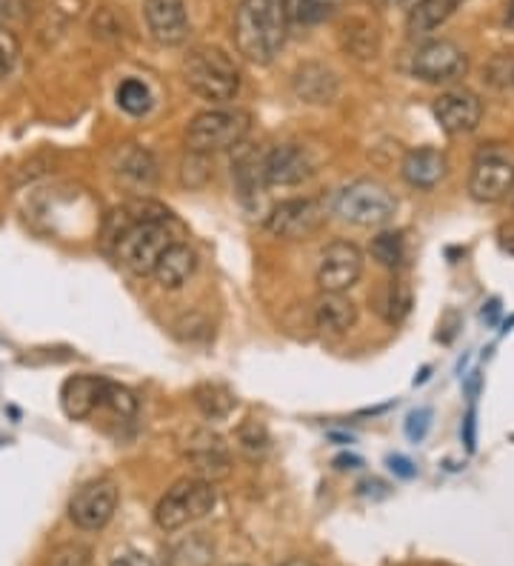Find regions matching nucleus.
I'll list each match as a JSON object with an SVG mask.
<instances>
[{
    "label": "nucleus",
    "mask_w": 514,
    "mask_h": 566,
    "mask_svg": "<svg viewBox=\"0 0 514 566\" xmlns=\"http://www.w3.org/2000/svg\"><path fill=\"white\" fill-rule=\"evenodd\" d=\"M506 27L514 32V0H508V7H506Z\"/></svg>",
    "instance_id": "ea45409f"
},
{
    "label": "nucleus",
    "mask_w": 514,
    "mask_h": 566,
    "mask_svg": "<svg viewBox=\"0 0 514 566\" xmlns=\"http://www.w3.org/2000/svg\"><path fill=\"white\" fill-rule=\"evenodd\" d=\"M112 566H169V564H158V560L149 558V555L126 549V553H120L115 560H112Z\"/></svg>",
    "instance_id": "f704fd0d"
},
{
    "label": "nucleus",
    "mask_w": 514,
    "mask_h": 566,
    "mask_svg": "<svg viewBox=\"0 0 514 566\" xmlns=\"http://www.w3.org/2000/svg\"><path fill=\"white\" fill-rule=\"evenodd\" d=\"M120 501V490L112 478H95L90 484H83L81 490L69 501V518L77 530L97 532L109 524L112 515Z\"/></svg>",
    "instance_id": "0eeeda50"
},
{
    "label": "nucleus",
    "mask_w": 514,
    "mask_h": 566,
    "mask_svg": "<svg viewBox=\"0 0 514 566\" xmlns=\"http://www.w3.org/2000/svg\"><path fill=\"white\" fill-rule=\"evenodd\" d=\"M286 0H240L234 12V46L249 63L266 66L286 43Z\"/></svg>",
    "instance_id": "f257e3e1"
},
{
    "label": "nucleus",
    "mask_w": 514,
    "mask_h": 566,
    "mask_svg": "<svg viewBox=\"0 0 514 566\" xmlns=\"http://www.w3.org/2000/svg\"><path fill=\"white\" fill-rule=\"evenodd\" d=\"M186 458L195 467V478H203L209 484L229 475L227 447L212 432H195L189 449H186Z\"/></svg>",
    "instance_id": "2eb2a0df"
},
{
    "label": "nucleus",
    "mask_w": 514,
    "mask_h": 566,
    "mask_svg": "<svg viewBox=\"0 0 514 566\" xmlns=\"http://www.w3.org/2000/svg\"><path fill=\"white\" fill-rule=\"evenodd\" d=\"M326 221V209L315 198H289L272 207L266 214L269 235L281 238V241H303V238L315 235L317 229Z\"/></svg>",
    "instance_id": "6e6552de"
},
{
    "label": "nucleus",
    "mask_w": 514,
    "mask_h": 566,
    "mask_svg": "<svg viewBox=\"0 0 514 566\" xmlns=\"http://www.w3.org/2000/svg\"><path fill=\"white\" fill-rule=\"evenodd\" d=\"M340 41L343 49H346L352 57H357V61H371V57L377 55V49H380V41H377V32L371 29V23L357 21V18L343 27Z\"/></svg>",
    "instance_id": "5701e85b"
},
{
    "label": "nucleus",
    "mask_w": 514,
    "mask_h": 566,
    "mask_svg": "<svg viewBox=\"0 0 514 566\" xmlns=\"http://www.w3.org/2000/svg\"><path fill=\"white\" fill-rule=\"evenodd\" d=\"M295 95L306 104H332L337 95L335 72L321 66V63H306L295 72Z\"/></svg>",
    "instance_id": "aec40b11"
},
{
    "label": "nucleus",
    "mask_w": 514,
    "mask_h": 566,
    "mask_svg": "<svg viewBox=\"0 0 514 566\" xmlns=\"http://www.w3.org/2000/svg\"><path fill=\"white\" fill-rule=\"evenodd\" d=\"M434 120L440 124V129L452 138L460 135H469L480 126L483 120V101H480L474 92L469 90H454L445 92L434 101Z\"/></svg>",
    "instance_id": "f8f14e48"
},
{
    "label": "nucleus",
    "mask_w": 514,
    "mask_h": 566,
    "mask_svg": "<svg viewBox=\"0 0 514 566\" xmlns=\"http://www.w3.org/2000/svg\"><path fill=\"white\" fill-rule=\"evenodd\" d=\"M263 164H266V153L249 146L246 140L234 146V178L246 192L266 187V175H263Z\"/></svg>",
    "instance_id": "4be33fe9"
},
{
    "label": "nucleus",
    "mask_w": 514,
    "mask_h": 566,
    "mask_svg": "<svg viewBox=\"0 0 514 566\" xmlns=\"http://www.w3.org/2000/svg\"><path fill=\"white\" fill-rule=\"evenodd\" d=\"M317 329L343 335L357 324V304L346 292H323L315 304Z\"/></svg>",
    "instance_id": "a211bd4d"
},
{
    "label": "nucleus",
    "mask_w": 514,
    "mask_h": 566,
    "mask_svg": "<svg viewBox=\"0 0 514 566\" xmlns=\"http://www.w3.org/2000/svg\"><path fill=\"white\" fill-rule=\"evenodd\" d=\"M195 403L206 418H227L234 407V395L220 384H203L195 389Z\"/></svg>",
    "instance_id": "cd10ccee"
},
{
    "label": "nucleus",
    "mask_w": 514,
    "mask_h": 566,
    "mask_svg": "<svg viewBox=\"0 0 514 566\" xmlns=\"http://www.w3.org/2000/svg\"><path fill=\"white\" fill-rule=\"evenodd\" d=\"M169 218H155V221H140L135 227H126L115 238L117 261L137 277H146L155 272L160 255L175 243V235L169 229Z\"/></svg>",
    "instance_id": "20e7f679"
},
{
    "label": "nucleus",
    "mask_w": 514,
    "mask_h": 566,
    "mask_svg": "<svg viewBox=\"0 0 514 566\" xmlns=\"http://www.w3.org/2000/svg\"><path fill=\"white\" fill-rule=\"evenodd\" d=\"M117 106L135 118L146 115L151 109V92L144 81H137V77H129L117 86Z\"/></svg>",
    "instance_id": "c85d7f7f"
},
{
    "label": "nucleus",
    "mask_w": 514,
    "mask_h": 566,
    "mask_svg": "<svg viewBox=\"0 0 514 566\" xmlns=\"http://www.w3.org/2000/svg\"><path fill=\"white\" fill-rule=\"evenodd\" d=\"M514 192V164L506 155H480L469 175V195L478 203H497Z\"/></svg>",
    "instance_id": "9b49d317"
},
{
    "label": "nucleus",
    "mask_w": 514,
    "mask_h": 566,
    "mask_svg": "<svg viewBox=\"0 0 514 566\" xmlns=\"http://www.w3.org/2000/svg\"><path fill=\"white\" fill-rule=\"evenodd\" d=\"M117 172L132 178L135 184H155V178H158V160L151 158L146 149H140V146L129 144L124 153H120Z\"/></svg>",
    "instance_id": "393cba45"
},
{
    "label": "nucleus",
    "mask_w": 514,
    "mask_h": 566,
    "mask_svg": "<svg viewBox=\"0 0 514 566\" xmlns=\"http://www.w3.org/2000/svg\"><path fill=\"white\" fill-rule=\"evenodd\" d=\"M312 172H315V164L303 146L281 144L266 153V164H263L266 187H297L312 178Z\"/></svg>",
    "instance_id": "ddd939ff"
},
{
    "label": "nucleus",
    "mask_w": 514,
    "mask_h": 566,
    "mask_svg": "<svg viewBox=\"0 0 514 566\" xmlns=\"http://www.w3.org/2000/svg\"><path fill=\"white\" fill-rule=\"evenodd\" d=\"M466 52L452 41H429L415 52L411 72L426 83H449L466 75Z\"/></svg>",
    "instance_id": "9d476101"
},
{
    "label": "nucleus",
    "mask_w": 514,
    "mask_h": 566,
    "mask_svg": "<svg viewBox=\"0 0 514 566\" xmlns=\"http://www.w3.org/2000/svg\"><path fill=\"white\" fill-rule=\"evenodd\" d=\"M400 172H403V180L409 187L434 189L449 172V160L434 146H418V149L406 153Z\"/></svg>",
    "instance_id": "dca6fc26"
},
{
    "label": "nucleus",
    "mask_w": 514,
    "mask_h": 566,
    "mask_svg": "<svg viewBox=\"0 0 514 566\" xmlns=\"http://www.w3.org/2000/svg\"><path fill=\"white\" fill-rule=\"evenodd\" d=\"M375 3H386V0H375Z\"/></svg>",
    "instance_id": "79ce46f5"
},
{
    "label": "nucleus",
    "mask_w": 514,
    "mask_h": 566,
    "mask_svg": "<svg viewBox=\"0 0 514 566\" xmlns=\"http://www.w3.org/2000/svg\"><path fill=\"white\" fill-rule=\"evenodd\" d=\"M340 7L343 0H286V18L297 27H315L329 21Z\"/></svg>",
    "instance_id": "b1692460"
},
{
    "label": "nucleus",
    "mask_w": 514,
    "mask_h": 566,
    "mask_svg": "<svg viewBox=\"0 0 514 566\" xmlns=\"http://www.w3.org/2000/svg\"><path fill=\"white\" fill-rule=\"evenodd\" d=\"M103 389H106V380L97 378V375H75L69 378L61 389V407L69 418H90L97 407L103 403Z\"/></svg>",
    "instance_id": "f3484780"
},
{
    "label": "nucleus",
    "mask_w": 514,
    "mask_h": 566,
    "mask_svg": "<svg viewBox=\"0 0 514 566\" xmlns=\"http://www.w3.org/2000/svg\"><path fill=\"white\" fill-rule=\"evenodd\" d=\"M90 564V549L83 544H63L57 546L52 558H49V566H86Z\"/></svg>",
    "instance_id": "473e14b6"
},
{
    "label": "nucleus",
    "mask_w": 514,
    "mask_h": 566,
    "mask_svg": "<svg viewBox=\"0 0 514 566\" xmlns=\"http://www.w3.org/2000/svg\"><path fill=\"white\" fill-rule=\"evenodd\" d=\"M364 277V252L352 241H332L321 252L317 286L321 292H349Z\"/></svg>",
    "instance_id": "1a4fd4ad"
},
{
    "label": "nucleus",
    "mask_w": 514,
    "mask_h": 566,
    "mask_svg": "<svg viewBox=\"0 0 514 566\" xmlns=\"http://www.w3.org/2000/svg\"><path fill=\"white\" fill-rule=\"evenodd\" d=\"M375 310L380 312V318L386 324H400L411 312V290L409 283L400 281V277H391L386 281V286L375 295Z\"/></svg>",
    "instance_id": "412c9836"
},
{
    "label": "nucleus",
    "mask_w": 514,
    "mask_h": 566,
    "mask_svg": "<svg viewBox=\"0 0 514 566\" xmlns=\"http://www.w3.org/2000/svg\"><path fill=\"white\" fill-rule=\"evenodd\" d=\"M501 247H503V252H508V255H514V232H503Z\"/></svg>",
    "instance_id": "e433bc0d"
},
{
    "label": "nucleus",
    "mask_w": 514,
    "mask_h": 566,
    "mask_svg": "<svg viewBox=\"0 0 514 566\" xmlns=\"http://www.w3.org/2000/svg\"><path fill=\"white\" fill-rule=\"evenodd\" d=\"M183 81L195 95L212 101V104H227L234 101L240 92V72L232 57L223 49L200 46L189 52L183 61Z\"/></svg>",
    "instance_id": "f03ea898"
},
{
    "label": "nucleus",
    "mask_w": 514,
    "mask_h": 566,
    "mask_svg": "<svg viewBox=\"0 0 514 566\" xmlns=\"http://www.w3.org/2000/svg\"><path fill=\"white\" fill-rule=\"evenodd\" d=\"M238 449L249 461H261L269 452V432L263 423L249 421L238 429Z\"/></svg>",
    "instance_id": "c756f323"
},
{
    "label": "nucleus",
    "mask_w": 514,
    "mask_h": 566,
    "mask_svg": "<svg viewBox=\"0 0 514 566\" xmlns=\"http://www.w3.org/2000/svg\"><path fill=\"white\" fill-rule=\"evenodd\" d=\"M398 3H403V7H415V3H418V0H398Z\"/></svg>",
    "instance_id": "a19ab883"
},
{
    "label": "nucleus",
    "mask_w": 514,
    "mask_h": 566,
    "mask_svg": "<svg viewBox=\"0 0 514 566\" xmlns=\"http://www.w3.org/2000/svg\"><path fill=\"white\" fill-rule=\"evenodd\" d=\"M23 18V0H0V23Z\"/></svg>",
    "instance_id": "c9c22d12"
},
{
    "label": "nucleus",
    "mask_w": 514,
    "mask_h": 566,
    "mask_svg": "<svg viewBox=\"0 0 514 566\" xmlns=\"http://www.w3.org/2000/svg\"><path fill=\"white\" fill-rule=\"evenodd\" d=\"M214 484L203 478H183L155 506V521L164 532H178L214 510Z\"/></svg>",
    "instance_id": "39448f33"
},
{
    "label": "nucleus",
    "mask_w": 514,
    "mask_h": 566,
    "mask_svg": "<svg viewBox=\"0 0 514 566\" xmlns=\"http://www.w3.org/2000/svg\"><path fill=\"white\" fill-rule=\"evenodd\" d=\"M395 467H398V472L400 475H406L409 478L411 475V470H409V463L403 461V458H391V470H395Z\"/></svg>",
    "instance_id": "4c0bfd02"
},
{
    "label": "nucleus",
    "mask_w": 514,
    "mask_h": 566,
    "mask_svg": "<svg viewBox=\"0 0 514 566\" xmlns=\"http://www.w3.org/2000/svg\"><path fill=\"white\" fill-rule=\"evenodd\" d=\"M101 407H106L109 412H115L117 418H135L137 398L129 392V389L120 387V384H112V380H106V389H103Z\"/></svg>",
    "instance_id": "7c9ffc66"
},
{
    "label": "nucleus",
    "mask_w": 514,
    "mask_h": 566,
    "mask_svg": "<svg viewBox=\"0 0 514 566\" xmlns=\"http://www.w3.org/2000/svg\"><path fill=\"white\" fill-rule=\"evenodd\" d=\"M195 266H198V255H195V249L189 243L175 241L169 249H166L164 255H160L158 266H155V281L166 290H180L189 277H192Z\"/></svg>",
    "instance_id": "6ab92c4d"
},
{
    "label": "nucleus",
    "mask_w": 514,
    "mask_h": 566,
    "mask_svg": "<svg viewBox=\"0 0 514 566\" xmlns=\"http://www.w3.org/2000/svg\"><path fill=\"white\" fill-rule=\"evenodd\" d=\"M21 57V43L7 23H0V77H7Z\"/></svg>",
    "instance_id": "2f4dec72"
},
{
    "label": "nucleus",
    "mask_w": 514,
    "mask_h": 566,
    "mask_svg": "<svg viewBox=\"0 0 514 566\" xmlns=\"http://www.w3.org/2000/svg\"><path fill=\"white\" fill-rule=\"evenodd\" d=\"M281 566H317L315 560H308V558H292V560H286V564H281Z\"/></svg>",
    "instance_id": "58836bf2"
},
{
    "label": "nucleus",
    "mask_w": 514,
    "mask_h": 566,
    "mask_svg": "<svg viewBox=\"0 0 514 566\" xmlns=\"http://www.w3.org/2000/svg\"><path fill=\"white\" fill-rule=\"evenodd\" d=\"M429 418H432V412H429V409H418V412L409 415V427H406V432H409L411 441H420V438L426 436V429H429Z\"/></svg>",
    "instance_id": "72a5a7b5"
},
{
    "label": "nucleus",
    "mask_w": 514,
    "mask_h": 566,
    "mask_svg": "<svg viewBox=\"0 0 514 566\" xmlns=\"http://www.w3.org/2000/svg\"><path fill=\"white\" fill-rule=\"evenodd\" d=\"M144 18L149 35L160 46H178L189 38V14L183 0H146Z\"/></svg>",
    "instance_id": "4468645a"
},
{
    "label": "nucleus",
    "mask_w": 514,
    "mask_h": 566,
    "mask_svg": "<svg viewBox=\"0 0 514 566\" xmlns=\"http://www.w3.org/2000/svg\"><path fill=\"white\" fill-rule=\"evenodd\" d=\"M398 198L380 180H355L335 198V212L355 227H384L395 218Z\"/></svg>",
    "instance_id": "423d86ee"
},
{
    "label": "nucleus",
    "mask_w": 514,
    "mask_h": 566,
    "mask_svg": "<svg viewBox=\"0 0 514 566\" xmlns=\"http://www.w3.org/2000/svg\"><path fill=\"white\" fill-rule=\"evenodd\" d=\"M371 258L386 270H400L406 261V238L403 232H380L371 241Z\"/></svg>",
    "instance_id": "bb28decb"
},
{
    "label": "nucleus",
    "mask_w": 514,
    "mask_h": 566,
    "mask_svg": "<svg viewBox=\"0 0 514 566\" xmlns=\"http://www.w3.org/2000/svg\"><path fill=\"white\" fill-rule=\"evenodd\" d=\"M214 546L203 538V535H189L180 544H175L169 549V566H209L212 564Z\"/></svg>",
    "instance_id": "a878e982"
},
{
    "label": "nucleus",
    "mask_w": 514,
    "mask_h": 566,
    "mask_svg": "<svg viewBox=\"0 0 514 566\" xmlns=\"http://www.w3.org/2000/svg\"><path fill=\"white\" fill-rule=\"evenodd\" d=\"M249 129H252V115L243 109L200 112L186 126V146L195 155L227 153L246 140Z\"/></svg>",
    "instance_id": "7ed1b4c3"
}]
</instances>
